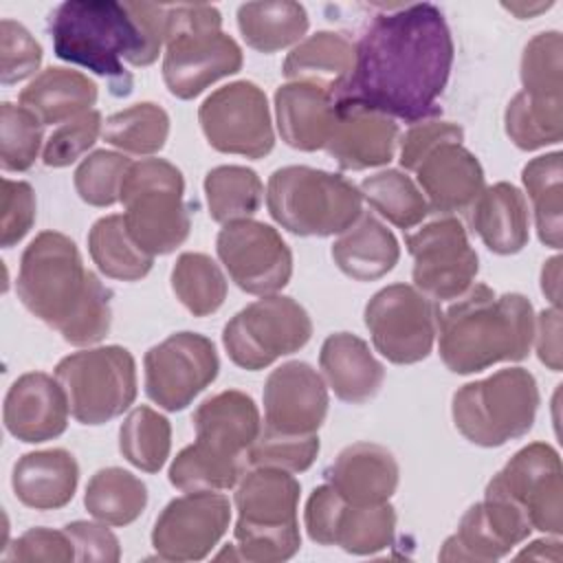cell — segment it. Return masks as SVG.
<instances>
[{"instance_id":"1","label":"cell","mask_w":563,"mask_h":563,"mask_svg":"<svg viewBox=\"0 0 563 563\" xmlns=\"http://www.w3.org/2000/svg\"><path fill=\"white\" fill-rule=\"evenodd\" d=\"M453 37L442 11L420 2L378 13L354 44V68L336 88L339 108H365L418 123L438 117Z\"/></svg>"},{"instance_id":"2","label":"cell","mask_w":563,"mask_h":563,"mask_svg":"<svg viewBox=\"0 0 563 563\" xmlns=\"http://www.w3.org/2000/svg\"><path fill=\"white\" fill-rule=\"evenodd\" d=\"M22 306L70 345L99 343L112 325V292L84 268L77 244L59 231L37 233L20 257Z\"/></svg>"},{"instance_id":"3","label":"cell","mask_w":563,"mask_h":563,"mask_svg":"<svg viewBox=\"0 0 563 563\" xmlns=\"http://www.w3.org/2000/svg\"><path fill=\"white\" fill-rule=\"evenodd\" d=\"M438 352L453 374H475L528 356L534 336L532 303L519 292L497 295L473 284L438 319Z\"/></svg>"},{"instance_id":"4","label":"cell","mask_w":563,"mask_h":563,"mask_svg":"<svg viewBox=\"0 0 563 563\" xmlns=\"http://www.w3.org/2000/svg\"><path fill=\"white\" fill-rule=\"evenodd\" d=\"M53 51L59 59L84 66L112 81V92L132 90V66L154 64L145 33L125 2L114 0H68L55 7L48 18Z\"/></svg>"},{"instance_id":"5","label":"cell","mask_w":563,"mask_h":563,"mask_svg":"<svg viewBox=\"0 0 563 563\" xmlns=\"http://www.w3.org/2000/svg\"><path fill=\"white\" fill-rule=\"evenodd\" d=\"M299 493L301 486L288 471L253 466L242 473L233 495V545L242 561L277 563L299 552Z\"/></svg>"},{"instance_id":"6","label":"cell","mask_w":563,"mask_h":563,"mask_svg":"<svg viewBox=\"0 0 563 563\" xmlns=\"http://www.w3.org/2000/svg\"><path fill=\"white\" fill-rule=\"evenodd\" d=\"M240 68L242 48L222 31L216 7L167 4L163 81L174 97L194 99Z\"/></svg>"},{"instance_id":"7","label":"cell","mask_w":563,"mask_h":563,"mask_svg":"<svg viewBox=\"0 0 563 563\" xmlns=\"http://www.w3.org/2000/svg\"><path fill=\"white\" fill-rule=\"evenodd\" d=\"M266 207L271 218L288 233L328 238L347 231L361 218L363 196L341 174L288 165L271 174Z\"/></svg>"},{"instance_id":"8","label":"cell","mask_w":563,"mask_h":563,"mask_svg":"<svg viewBox=\"0 0 563 563\" xmlns=\"http://www.w3.org/2000/svg\"><path fill=\"white\" fill-rule=\"evenodd\" d=\"M539 387L523 367H506L462 385L451 400L455 429L477 446H504L526 435L537 418Z\"/></svg>"},{"instance_id":"9","label":"cell","mask_w":563,"mask_h":563,"mask_svg":"<svg viewBox=\"0 0 563 563\" xmlns=\"http://www.w3.org/2000/svg\"><path fill=\"white\" fill-rule=\"evenodd\" d=\"M130 238L152 257L176 251L191 231L183 172L165 158L132 163L121 185Z\"/></svg>"},{"instance_id":"10","label":"cell","mask_w":563,"mask_h":563,"mask_svg":"<svg viewBox=\"0 0 563 563\" xmlns=\"http://www.w3.org/2000/svg\"><path fill=\"white\" fill-rule=\"evenodd\" d=\"M70 416L97 427L130 409L136 398V363L121 345H101L64 356L55 365Z\"/></svg>"},{"instance_id":"11","label":"cell","mask_w":563,"mask_h":563,"mask_svg":"<svg viewBox=\"0 0 563 563\" xmlns=\"http://www.w3.org/2000/svg\"><path fill=\"white\" fill-rule=\"evenodd\" d=\"M310 336L312 321L299 301L286 295H264L229 319L222 345L238 367L257 372L301 350Z\"/></svg>"},{"instance_id":"12","label":"cell","mask_w":563,"mask_h":563,"mask_svg":"<svg viewBox=\"0 0 563 563\" xmlns=\"http://www.w3.org/2000/svg\"><path fill=\"white\" fill-rule=\"evenodd\" d=\"M365 325L380 356L396 365L424 361L435 343L440 308L409 284L380 288L365 306Z\"/></svg>"},{"instance_id":"13","label":"cell","mask_w":563,"mask_h":563,"mask_svg":"<svg viewBox=\"0 0 563 563\" xmlns=\"http://www.w3.org/2000/svg\"><path fill=\"white\" fill-rule=\"evenodd\" d=\"M486 495L515 504L532 530L561 537L563 532V468L556 449L532 442L519 449L486 484Z\"/></svg>"},{"instance_id":"14","label":"cell","mask_w":563,"mask_h":563,"mask_svg":"<svg viewBox=\"0 0 563 563\" xmlns=\"http://www.w3.org/2000/svg\"><path fill=\"white\" fill-rule=\"evenodd\" d=\"M207 143L222 154L264 158L275 145L264 90L246 79L213 90L198 110Z\"/></svg>"},{"instance_id":"15","label":"cell","mask_w":563,"mask_h":563,"mask_svg":"<svg viewBox=\"0 0 563 563\" xmlns=\"http://www.w3.org/2000/svg\"><path fill=\"white\" fill-rule=\"evenodd\" d=\"M143 367L147 398L165 411H183L216 380L220 361L205 334L176 332L145 352Z\"/></svg>"},{"instance_id":"16","label":"cell","mask_w":563,"mask_h":563,"mask_svg":"<svg viewBox=\"0 0 563 563\" xmlns=\"http://www.w3.org/2000/svg\"><path fill=\"white\" fill-rule=\"evenodd\" d=\"M413 257V286L433 301L464 295L479 271V260L457 218H440L405 238Z\"/></svg>"},{"instance_id":"17","label":"cell","mask_w":563,"mask_h":563,"mask_svg":"<svg viewBox=\"0 0 563 563\" xmlns=\"http://www.w3.org/2000/svg\"><path fill=\"white\" fill-rule=\"evenodd\" d=\"M308 537L319 545H339L350 554H376L394 543V506H354L345 501L330 484L317 486L303 510Z\"/></svg>"},{"instance_id":"18","label":"cell","mask_w":563,"mask_h":563,"mask_svg":"<svg viewBox=\"0 0 563 563\" xmlns=\"http://www.w3.org/2000/svg\"><path fill=\"white\" fill-rule=\"evenodd\" d=\"M216 251L235 286L249 295H275L292 275V253L277 229L260 220H235L220 229Z\"/></svg>"},{"instance_id":"19","label":"cell","mask_w":563,"mask_h":563,"mask_svg":"<svg viewBox=\"0 0 563 563\" xmlns=\"http://www.w3.org/2000/svg\"><path fill=\"white\" fill-rule=\"evenodd\" d=\"M229 521L231 501L218 490L185 493L156 517L152 548L167 561H200L224 537Z\"/></svg>"},{"instance_id":"20","label":"cell","mask_w":563,"mask_h":563,"mask_svg":"<svg viewBox=\"0 0 563 563\" xmlns=\"http://www.w3.org/2000/svg\"><path fill=\"white\" fill-rule=\"evenodd\" d=\"M530 532V521L515 504L484 493V499L462 515L455 534L442 543L438 559L457 563L497 561L526 541Z\"/></svg>"},{"instance_id":"21","label":"cell","mask_w":563,"mask_h":563,"mask_svg":"<svg viewBox=\"0 0 563 563\" xmlns=\"http://www.w3.org/2000/svg\"><path fill=\"white\" fill-rule=\"evenodd\" d=\"M264 427L279 433H317L328 416V385L303 363L288 361L273 369L264 383Z\"/></svg>"},{"instance_id":"22","label":"cell","mask_w":563,"mask_h":563,"mask_svg":"<svg viewBox=\"0 0 563 563\" xmlns=\"http://www.w3.org/2000/svg\"><path fill=\"white\" fill-rule=\"evenodd\" d=\"M68 398L62 383L44 372L15 378L4 396V429L26 444L59 438L68 427Z\"/></svg>"},{"instance_id":"23","label":"cell","mask_w":563,"mask_h":563,"mask_svg":"<svg viewBox=\"0 0 563 563\" xmlns=\"http://www.w3.org/2000/svg\"><path fill=\"white\" fill-rule=\"evenodd\" d=\"M416 180L427 198L429 211H468L484 191V169L462 141H444L416 165Z\"/></svg>"},{"instance_id":"24","label":"cell","mask_w":563,"mask_h":563,"mask_svg":"<svg viewBox=\"0 0 563 563\" xmlns=\"http://www.w3.org/2000/svg\"><path fill=\"white\" fill-rule=\"evenodd\" d=\"M191 422L196 444L229 460L246 457L249 446L262 429L255 400L240 389H224L205 398L196 407Z\"/></svg>"},{"instance_id":"25","label":"cell","mask_w":563,"mask_h":563,"mask_svg":"<svg viewBox=\"0 0 563 563\" xmlns=\"http://www.w3.org/2000/svg\"><path fill=\"white\" fill-rule=\"evenodd\" d=\"M323 475L345 501L378 506L396 493L400 468L389 449L376 442H354L334 457Z\"/></svg>"},{"instance_id":"26","label":"cell","mask_w":563,"mask_h":563,"mask_svg":"<svg viewBox=\"0 0 563 563\" xmlns=\"http://www.w3.org/2000/svg\"><path fill=\"white\" fill-rule=\"evenodd\" d=\"M336 110L339 114L323 150L341 169L361 172L387 165L394 158L398 143L396 119L365 108L336 106Z\"/></svg>"},{"instance_id":"27","label":"cell","mask_w":563,"mask_h":563,"mask_svg":"<svg viewBox=\"0 0 563 563\" xmlns=\"http://www.w3.org/2000/svg\"><path fill=\"white\" fill-rule=\"evenodd\" d=\"M336 114V101L328 88L288 81L275 90L277 130L282 141L295 150L314 152L325 147Z\"/></svg>"},{"instance_id":"28","label":"cell","mask_w":563,"mask_h":563,"mask_svg":"<svg viewBox=\"0 0 563 563\" xmlns=\"http://www.w3.org/2000/svg\"><path fill=\"white\" fill-rule=\"evenodd\" d=\"M319 367L334 396L350 405L374 398L385 380L383 363L361 336L350 332H336L323 341Z\"/></svg>"},{"instance_id":"29","label":"cell","mask_w":563,"mask_h":563,"mask_svg":"<svg viewBox=\"0 0 563 563\" xmlns=\"http://www.w3.org/2000/svg\"><path fill=\"white\" fill-rule=\"evenodd\" d=\"M79 466L66 449H44L24 453L11 475V486L20 504L35 510L64 508L77 490Z\"/></svg>"},{"instance_id":"30","label":"cell","mask_w":563,"mask_h":563,"mask_svg":"<svg viewBox=\"0 0 563 563\" xmlns=\"http://www.w3.org/2000/svg\"><path fill=\"white\" fill-rule=\"evenodd\" d=\"M471 229L497 255L519 253L530 238V216L523 194L510 183H495L468 207Z\"/></svg>"},{"instance_id":"31","label":"cell","mask_w":563,"mask_h":563,"mask_svg":"<svg viewBox=\"0 0 563 563\" xmlns=\"http://www.w3.org/2000/svg\"><path fill=\"white\" fill-rule=\"evenodd\" d=\"M400 257L396 235L372 213L343 231L332 244V260L341 273L356 282H374L387 275Z\"/></svg>"},{"instance_id":"32","label":"cell","mask_w":563,"mask_h":563,"mask_svg":"<svg viewBox=\"0 0 563 563\" xmlns=\"http://www.w3.org/2000/svg\"><path fill=\"white\" fill-rule=\"evenodd\" d=\"M97 84L79 70L51 66L20 92V106L33 112L42 125L77 119L97 103Z\"/></svg>"},{"instance_id":"33","label":"cell","mask_w":563,"mask_h":563,"mask_svg":"<svg viewBox=\"0 0 563 563\" xmlns=\"http://www.w3.org/2000/svg\"><path fill=\"white\" fill-rule=\"evenodd\" d=\"M354 68V44L334 31H317L301 40L284 59L288 81H306L336 92Z\"/></svg>"},{"instance_id":"34","label":"cell","mask_w":563,"mask_h":563,"mask_svg":"<svg viewBox=\"0 0 563 563\" xmlns=\"http://www.w3.org/2000/svg\"><path fill=\"white\" fill-rule=\"evenodd\" d=\"M238 29L251 48L268 55L303 40L308 13L292 0L246 2L238 7Z\"/></svg>"},{"instance_id":"35","label":"cell","mask_w":563,"mask_h":563,"mask_svg":"<svg viewBox=\"0 0 563 563\" xmlns=\"http://www.w3.org/2000/svg\"><path fill=\"white\" fill-rule=\"evenodd\" d=\"M84 506L101 523L130 526L147 506V486L125 468H99L86 486Z\"/></svg>"},{"instance_id":"36","label":"cell","mask_w":563,"mask_h":563,"mask_svg":"<svg viewBox=\"0 0 563 563\" xmlns=\"http://www.w3.org/2000/svg\"><path fill=\"white\" fill-rule=\"evenodd\" d=\"M561 152L541 154L521 169V183L534 211L539 240L550 249L563 244V176Z\"/></svg>"},{"instance_id":"37","label":"cell","mask_w":563,"mask_h":563,"mask_svg":"<svg viewBox=\"0 0 563 563\" xmlns=\"http://www.w3.org/2000/svg\"><path fill=\"white\" fill-rule=\"evenodd\" d=\"M88 251L97 268L119 282L143 279L154 264V257L145 253L128 233L125 220L119 213L99 218L88 233Z\"/></svg>"},{"instance_id":"38","label":"cell","mask_w":563,"mask_h":563,"mask_svg":"<svg viewBox=\"0 0 563 563\" xmlns=\"http://www.w3.org/2000/svg\"><path fill=\"white\" fill-rule=\"evenodd\" d=\"M205 196L213 222L249 220L262 205L264 185L257 172L244 165H218L205 176Z\"/></svg>"},{"instance_id":"39","label":"cell","mask_w":563,"mask_h":563,"mask_svg":"<svg viewBox=\"0 0 563 563\" xmlns=\"http://www.w3.org/2000/svg\"><path fill=\"white\" fill-rule=\"evenodd\" d=\"M504 128L519 150L556 145L563 139V99H532L521 90L506 106Z\"/></svg>"},{"instance_id":"40","label":"cell","mask_w":563,"mask_h":563,"mask_svg":"<svg viewBox=\"0 0 563 563\" xmlns=\"http://www.w3.org/2000/svg\"><path fill=\"white\" fill-rule=\"evenodd\" d=\"M358 191L369 207L398 229H411L420 224L429 205L416 183L400 169H383L361 180Z\"/></svg>"},{"instance_id":"41","label":"cell","mask_w":563,"mask_h":563,"mask_svg":"<svg viewBox=\"0 0 563 563\" xmlns=\"http://www.w3.org/2000/svg\"><path fill=\"white\" fill-rule=\"evenodd\" d=\"M169 282L176 299L194 317L213 314L227 299V277L205 253H180Z\"/></svg>"},{"instance_id":"42","label":"cell","mask_w":563,"mask_h":563,"mask_svg":"<svg viewBox=\"0 0 563 563\" xmlns=\"http://www.w3.org/2000/svg\"><path fill=\"white\" fill-rule=\"evenodd\" d=\"M119 451L136 468L158 473L172 451V424L152 407H136L119 429Z\"/></svg>"},{"instance_id":"43","label":"cell","mask_w":563,"mask_h":563,"mask_svg":"<svg viewBox=\"0 0 563 563\" xmlns=\"http://www.w3.org/2000/svg\"><path fill=\"white\" fill-rule=\"evenodd\" d=\"M169 136L167 112L152 103L141 101L106 119L103 139L121 152L136 156H152L165 147Z\"/></svg>"},{"instance_id":"44","label":"cell","mask_w":563,"mask_h":563,"mask_svg":"<svg viewBox=\"0 0 563 563\" xmlns=\"http://www.w3.org/2000/svg\"><path fill=\"white\" fill-rule=\"evenodd\" d=\"M244 473L242 460L220 457L200 444L185 446L169 466V484L183 493L227 490L238 486Z\"/></svg>"},{"instance_id":"45","label":"cell","mask_w":563,"mask_h":563,"mask_svg":"<svg viewBox=\"0 0 563 563\" xmlns=\"http://www.w3.org/2000/svg\"><path fill=\"white\" fill-rule=\"evenodd\" d=\"M519 77L528 97L563 99V37L559 31H543L526 44Z\"/></svg>"},{"instance_id":"46","label":"cell","mask_w":563,"mask_h":563,"mask_svg":"<svg viewBox=\"0 0 563 563\" xmlns=\"http://www.w3.org/2000/svg\"><path fill=\"white\" fill-rule=\"evenodd\" d=\"M42 121L22 106H0V165L4 172H26L42 147Z\"/></svg>"},{"instance_id":"47","label":"cell","mask_w":563,"mask_h":563,"mask_svg":"<svg viewBox=\"0 0 563 563\" xmlns=\"http://www.w3.org/2000/svg\"><path fill=\"white\" fill-rule=\"evenodd\" d=\"M130 165L132 161L121 152L97 150L75 169V191L92 207H110L121 200V185Z\"/></svg>"},{"instance_id":"48","label":"cell","mask_w":563,"mask_h":563,"mask_svg":"<svg viewBox=\"0 0 563 563\" xmlns=\"http://www.w3.org/2000/svg\"><path fill=\"white\" fill-rule=\"evenodd\" d=\"M319 455V435H295L279 433L262 427L255 442L246 451V462L251 466L282 468L288 473H301L312 466Z\"/></svg>"},{"instance_id":"49","label":"cell","mask_w":563,"mask_h":563,"mask_svg":"<svg viewBox=\"0 0 563 563\" xmlns=\"http://www.w3.org/2000/svg\"><path fill=\"white\" fill-rule=\"evenodd\" d=\"M101 112L90 110L59 125L46 141L42 161L46 167H66L86 154L101 134Z\"/></svg>"},{"instance_id":"50","label":"cell","mask_w":563,"mask_h":563,"mask_svg":"<svg viewBox=\"0 0 563 563\" xmlns=\"http://www.w3.org/2000/svg\"><path fill=\"white\" fill-rule=\"evenodd\" d=\"M0 81L11 86L40 68L42 46L20 22L4 18L0 22Z\"/></svg>"},{"instance_id":"51","label":"cell","mask_w":563,"mask_h":563,"mask_svg":"<svg viewBox=\"0 0 563 563\" xmlns=\"http://www.w3.org/2000/svg\"><path fill=\"white\" fill-rule=\"evenodd\" d=\"M7 563H68L75 559L73 539L66 530L53 528H29L2 552Z\"/></svg>"},{"instance_id":"52","label":"cell","mask_w":563,"mask_h":563,"mask_svg":"<svg viewBox=\"0 0 563 563\" xmlns=\"http://www.w3.org/2000/svg\"><path fill=\"white\" fill-rule=\"evenodd\" d=\"M35 222V194L24 180L2 178V224L0 244L11 249L18 244Z\"/></svg>"},{"instance_id":"53","label":"cell","mask_w":563,"mask_h":563,"mask_svg":"<svg viewBox=\"0 0 563 563\" xmlns=\"http://www.w3.org/2000/svg\"><path fill=\"white\" fill-rule=\"evenodd\" d=\"M444 141H464V130L457 123L438 121V119L411 123L400 141L398 161L405 169L413 172L416 165L422 161V156Z\"/></svg>"},{"instance_id":"54","label":"cell","mask_w":563,"mask_h":563,"mask_svg":"<svg viewBox=\"0 0 563 563\" xmlns=\"http://www.w3.org/2000/svg\"><path fill=\"white\" fill-rule=\"evenodd\" d=\"M73 539L75 559L88 563H117L121 559V545L108 523L101 521H70L64 526Z\"/></svg>"},{"instance_id":"55","label":"cell","mask_w":563,"mask_h":563,"mask_svg":"<svg viewBox=\"0 0 563 563\" xmlns=\"http://www.w3.org/2000/svg\"><path fill=\"white\" fill-rule=\"evenodd\" d=\"M539 361L552 372H561V310L548 308L534 317V336Z\"/></svg>"},{"instance_id":"56","label":"cell","mask_w":563,"mask_h":563,"mask_svg":"<svg viewBox=\"0 0 563 563\" xmlns=\"http://www.w3.org/2000/svg\"><path fill=\"white\" fill-rule=\"evenodd\" d=\"M541 290L552 301V308H559V301H561V257L559 255L550 257L543 264Z\"/></svg>"},{"instance_id":"57","label":"cell","mask_w":563,"mask_h":563,"mask_svg":"<svg viewBox=\"0 0 563 563\" xmlns=\"http://www.w3.org/2000/svg\"><path fill=\"white\" fill-rule=\"evenodd\" d=\"M515 559H537V561H561V541L559 537L554 539H537L528 548H523Z\"/></svg>"},{"instance_id":"58","label":"cell","mask_w":563,"mask_h":563,"mask_svg":"<svg viewBox=\"0 0 563 563\" xmlns=\"http://www.w3.org/2000/svg\"><path fill=\"white\" fill-rule=\"evenodd\" d=\"M552 4H504V9H508V11H512V13H517L519 18H530L532 13H537V11H545V9H550Z\"/></svg>"}]
</instances>
